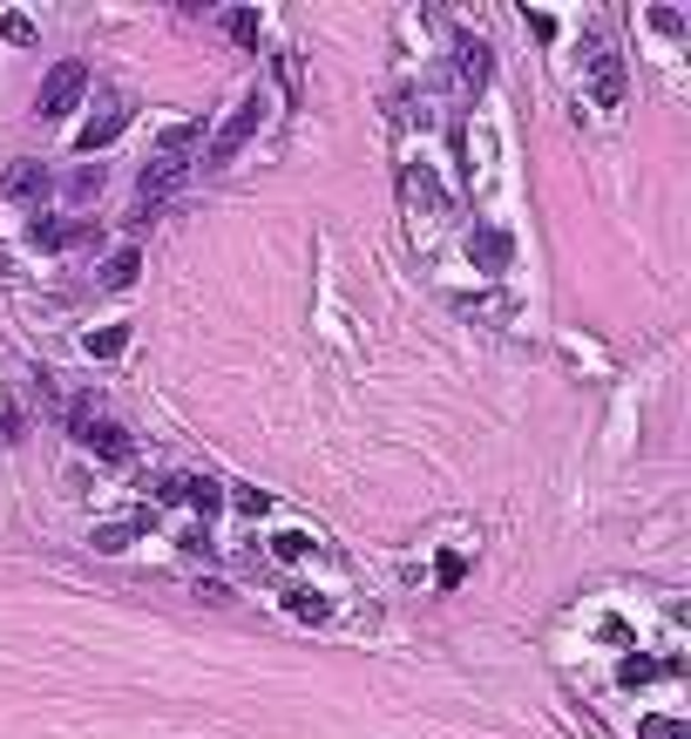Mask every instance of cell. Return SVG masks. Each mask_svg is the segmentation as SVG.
<instances>
[{
	"label": "cell",
	"instance_id": "cell-1",
	"mask_svg": "<svg viewBox=\"0 0 691 739\" xmlns=\"http://www.w3.org/2000/svg\"><path fill=\"white\" fill-rule=\"evenodd\" d=\"M197 143H203V130H197V123H177L170 136L156 143V157H149V164H143V177H136V224H143V217H156L163 204H170V190L190 177V149H197Z\"/></svg>",
	"mask_w": 691,
	"mask_h": 739
},
{
	"label": "cell",
	"instance_id": "cell-2",
	"mask_svg": "<svg viewBox=\"0 0 691 739\" xmlns=\"http://www.w3.org/2000/svg\"><path fill=\"white\" fill-rule=\"evenodd\" d=\"M258 123H265V96L252 89V96H244V102L231 109V123L211 136V149H203V164H211V170H231V164H237V149L258 136Z\"/></svg>",
	"mask_w": 691,
	"mask_h": 739
},
{
	"label": "cell",
	"instance_id": "cell-3",
	"mask_svg": "<svg viewBox=\"0 0 691 739\" xmlns=\"http://www.w3.org/2000/svg\"><path fill=\"white\" fill-rule=\"evenodd\" d=\"M81 96H89V68H81V61H55L48 82H41V96H34V115H41V123H55V115H75Z\"/></svg>",
	"mask_w": 691,
	"mask_h": 739
},
{
	"label": "cell",
	"instance_id": "cell-4",
	"mask_svg": "<svg viewBox=\"0 0 691 739\" xmlns=\"http://www.w3.org/2000/svg\"><path fill=\"white\" fill-rule=\"evenodd\" d=\"M122 130H130V96H102V109L81 123V136H75V149L81 157H96V149H109Z\"/></svg>",
	"mask_w": 691,
	"mask_h": 739
},
{
	"label": "cell",
	"instance_id": "cell-5",
	"mask_svg": "<svg viewBox=\"0 0 691 739\" xmlns=\"http://www.w3.org/2000/svg\"><path fill=\"white\" fill-rule=\"evenodd\" d=\"M488 75H495V48H488L481 34H455V82H461V96H481Z\"/></svg>",
	"mask_w": 691,
	"mask_h": 739
},
{
	"label": "cell",
	"instance_id": "cell-6",
	"mask_svg": "<svg viewBox=\"0 0 691 739\" xmlns=\"http://www.w3.org/2000/svg\"><path fill=\"white\" fill-rule=\"evenodd\" d=\"M590 96H597V109L624 102V61H617L610 42H590Z\"/></svg>",
	"mask_w": 691,
	"mask_h": 739
},
{
	"label": "cell",
	"instance_id": "cell-7",
	"mask_svg": "<svg viewBox=\"0 0 691 739\" xmlns=\"http://www.w3.org/2000/svg\"><path fill=\"white\" fill-rule=\"evenodd\" d=\"M468 258H475V271L502 279L509 258H515V238H509V231H495V224H475V231H468Z\"/></svg>",
	"mask_w": 691,
	"mask_h": 739
},
{
	"label": "cell",
	"instance_id": "cell-8",
	"mask_svg": "<svg viewBox=\"0 0 691 739\" xmlns=\"http://www.w3.org/2000/svg\"><path fill=\"white\" fill-rule=\"evenodd\" d=\"M75 441L89 448V455H102V461H130V455H136L130 427H115V421H102V414H96V421H81V427H75Z\"/></svg>",
	"mask_w": 691,
	"mask_h": 739
},
{
	"label": "cell",
	"instance_id": "cell-9",
	"mask_svg": "<svg viewBox=\"0 0 691 739\" xmlns=\"http://www.w3.org/2000/svg\"><path fill=\"white\" fill-rule=\"evenodd\" d=\"M400 204L414 211V217H434V211H441V190H434V177H427L421 164H406V170H400Z\"/></svg>",
	"mask_w": 691,
	"mask_h": 739
},
{
	"label": "cell",
	"instance_id": "cell-10",
	"mask_svg": "<svg viewBox=\"0 0 691 739\" xmlns=\"http://www.w3.org/2000/svg\"><path fill=\"white\" fill-rule=\"evenodd\" d=\"M8 198H21V204H34V198H48V164H34V157H14L8 164Z\"/></svg>",
	"mask_w": 691,
	"mask_h": 739
},
{
	"label": "cell",
	"instance_id": "cell-11",
	"mask_svg": "<svg viewBox=\"0 0 691 739\" xmlns=\"http://www.w3.org/2000/svg\"><path fill=\"white\" fill-rule=\"evenodd\" d=\"M136 271H143V251H136V245H122V251H109V265L96 271V279H102L109 292H130V285H136Z\"/></svg>",
	"mask_w": 691,
	"mask_h": 739
},
{
	"label": "cell",
	"instance_id": "cell-12",
	"mask_svg": "<svg viewBox=\"0 0 691 739\" xmlns=\"http://www.w3.org/2000/svg\"><path fill=\"white\" fill-rule=\"evenodd\" d=\"M183 502L197 516H218L224 510V482H211V475H183Z\"/></svg>",
	"mask_w": 691,
	"mask_h": 739
},
{
	"label": "cell",
	"instance_id": "cell-13",
	"mask_svg": "<svg viewBox=\"0 0 691 739\" xmlns=\"http://www.w3.org/2000/svg\"><path fill=\"white\" fill-rule=\"evenodd\" d=\"M130 542H136V523H96V529H89V550H102V557L130 550Z\"/></svg>",
	"mask_w": 691,
	"mask_h": 739
},
{
	"label": "cell",
	"instance_id": "cell-14",
	"mask_svg": "<svg viewBox=\"0 0 691 739\" xmlns=\"http://www.w3.org/2000/svg\"><path fill=\"white\" fill-rule=\"evenodd\" d=\"M27 238H34V245H68V238H75V217H48V211H34Z\"/></svg>",
	"mask_w": 691,
	"mask_h": 739
},
{
	"label": "cell",
	"instance_id": "cell-15",
	"mask_svg": "<svg viewBox=\"0 0 691 739\" xmlns=\"http://www.w3.org/2000/svg\"><path fill=\"white\" fill-rule=\"evenodd\" d=\"M285 611H292L299 625H325V617H333V604H325L319 591H292V597H285Z\"/></svg>",
	"mask_w": 691,
	"mask_h": 739
},
{
	"label": "cell",
	"instance_id": "cell-16",
	"mask_svg": "<svg viewBox=\"0 0 691 739\" xmlns=\"http://www.w3.org/2000/svg\"><path fill=\"white\" fill-rule=\"evenodd\" d=\"M122 333H130V326H96L89 339H81V346H89V360H115L122 354Z\"/></svg>",
	"mask_w": 691,
	"mask_h": 739
},
{
	"label": "cell",
	"instance_id": "cell-17",
	"mask_svg": "<svg viewBox=\"0 0 691 739\" xmlns=\"http://www.w3.org/2000/svg\"><path fill=\"white\" fill-rule=\"evenodd\" d=\"M665 672H678V658H665V665H650V658H624V685H650Z\"/></svg>",
	"mask_w": 691,
	"mask_h": 739
},
{
	"label": "cell",
	"instance_id": "cell-18",
	"mask_svg": "<svg viewBox=\"0 0 691 739\" xmlns=\"http://www.w3.org/2000/svg\"><path fill=\"white\" fill-rule=\"evenodd\" d=\"M224 502H231V510H244V516H265V510H271V495L252 489V482H244V489H224Z\"/></svg>",
	"mask_w": 691,
	"mask_h": 739
},
{
	"label": "cell",
	"instance_id": "cell-19",
	"mask_svg": "<svg viewBox=\"0 0 691 739\" xmlns=\"http://www.w3.org/2000/svg\"><path fill=\"white\" fill-rule=\"evenodd\" d=\"M637 739H691V726L678 719V713H658V719H644V732Z\"/></svg>",
	"mask_w": 691,
	"mask_h": 739
},
{
	"label": "cell",
	"instance_id": "cell-20",
	"mask_svg": "<svg viewBox=\"0 0 691 739\" xmlns=\"http://www.w3.org/2000/svg\"><path fill=\"white\" fill-rule=\"evenodd\" d=\"M68 198H75V204L102 198V170H75V177H68Z\"/></svg>",
	"mask_w": 691,
	"mask_h": 739
},
{
	"label": "cell",
	"instance_id": "cell-21",
	"mask_svg": "<svg viewBox=\"0 0 691 739\" xmlns=\"http://www.w3.org/2000/svg\"><path fill=\"white\" fill-rule=\"evenodd\" d=\"M271 557H278V563H299V557H312V542H305V536H278Z\"/></svg>",
	"mask_w": 691,
	"mask_h": 739
},
{
	"label": "cell",
	"instance_id": "cell-22",
	"mask_svg": "<svg viewBox=\"0 0 691 739\" xmlns=\"http://www.w3.org/2000/svg\"><path fill=\"white\" fill-rule=\"evenodd\" d=\"M231 34H237V42H258V14L252 8H231V21H224Z\"/></svg>",
	"mask_w": 691,
	"mask_h": 739
},
{
	"label": "cell",
	"instance_id": "cell-23",
	"mask_svg": "<svg viewBox=\"0 0 691 739\" xmlns=\"http://www.w3.org/2000/svg\"><path fill=\"white\" fill-rule=\"evenodd\" d=\"M197 597H203V604H231V583H218V576H197Z\"/></svg>",
	"mask_w": 691,
	"mask_h": 739
},
{
	"label": "cell",
	"instance_id": "cell-24",
	"mask_svg": "<svg viewBox=\"0 0 691 739\" xmlns=\"http://www.w3.org/2000/svg\"><path fill=\"white\" fill-rule=\"evenodd\" d=\"M0 34H8V42H34V21L27 14H8V27H0Z\"/></svg>",
	"mask_w": 691,
	"mask_h": 739
},
{
	"label": "cell",
	"instance_id": "cell-25",
	"mask_svg": "<svg viewBox=\"0 0 691 739\" xmlns=\"http://www.w3.org/2000/svg\"><path fill=\"white\" fill-rule=\"evenodd\" d=\"M183 550H190V557H203V563L218 557V550H211V536H203V529H190V536H183Z\"/></svg>",
	"mask_w": 691,
	"mask_h": 739
},
{
	"label": "cell",
	"instance_id": "cell-26",
	"mask_svg": "<svg viewBox=\"0 0 691 739\" xmlns=\"http://www.w3.org/2000/svg\"><path fill=\"white\" fill-rule=\"evenodd\" d=\"M14 435H21V414H14V407H0V448H8Z\"/></svg>",
	"mask_w": 691,
	"mask_h": 739
}]
</instances>
